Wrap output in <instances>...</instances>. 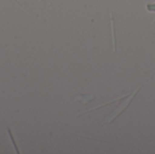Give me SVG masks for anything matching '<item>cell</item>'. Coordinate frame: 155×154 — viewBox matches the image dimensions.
<instances>
[{
    "instance_id": "obj_1",
    "label": "cell",
    "mask_w": 155,
    "mask_h": 154,
    "mask_svg": "<svg viewBox=\"0 0 155 154\" xmlns=\"http://www.w3.org/2000/svg\"><path fill=\"white\" fill-rule=\"evenodd\" d=\"M8 132H9L10 137H11V139H12L13 144H14V146H15V151H16V152H17V153H19V152H18V149H17V147H16V145H15V140H14V138H13V135H12V133H11V132H10V130H9V129H8Z\"/></svg>"
}]
</instances>
